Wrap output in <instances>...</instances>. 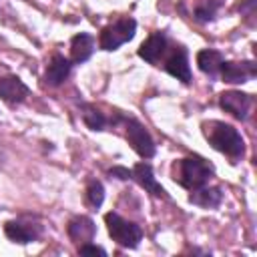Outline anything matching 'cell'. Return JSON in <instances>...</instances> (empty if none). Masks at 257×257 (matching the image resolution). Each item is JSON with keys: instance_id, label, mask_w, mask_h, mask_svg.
Masks as SVG:
<instances>
[{"instance_id": "1", "label": "cell", "mask_w": 257, "mask_h": 257, "mask_svg": "<svg viewBox=\"0 0 257 257\" xmlns=\"http://www.w3.org/2000/svg\"><path fill=\"white\" fill-rule=\"evenodd\" d=\"M203 135L215 151L227 155L233 161L241 159L243 153H245V141H243L241 133L235 126H231L223 120L203 122Z\"/></svg>"}, {"instance_id": "2", "label": "cell", "mask_w": 257, "mask_h": 257, "mask_svg": "<svg viewBox=\"0 0 257 257\" xmlns=\"http://www.w3.org/2000/svg\"><path fill=\"white\" fill-rule=\"evenodd\" d=\"M211 177H213V165L201 157H185L177 161L173 167V179L189 191L207 185Z\"/></svg>"}, {"instance_id": "3", "label": "cell", "mask_w": 257, "mask_h": 257, "mask_svg": "<svg viewBox=\"0 0 257 257\" xmlns=\"http://www.w3.org/2000/svg\"><path fill=\"white\" fill-rule=\"evenodd\" d=\"M104 223H106V229H108V235L112 237V241H116L122 247L135 249L143 239V229L137 223L122 219L118 213H106Z\"/></svg>"}, {"instance_id": "4", "label": "cell", "mask_w": 257, "mask_h": 257, "mask_svg": "<svg viewBox=\"0 0 257 257\" xmlns=\"http://www.w3.org/2000/svg\"><path fill=\"white\" fill-rule=\"evenodd\" d=\"M137 32V20L131 16H124L120 20H116L114 24H108L102 28L100 32V48L102 50H116L118 46H122L124 42H128Z\"/></svg>"}, {"instance_id": "5", "label": "cell", "mask_w": 257, "mask_h": 257, "mask_svg": "<svg viewBox=\"0 0 257 257\" xmlns=\"http://www.w3.org/2000/svg\"><path fill=\"white\" fill-rule=\"evenodd\" d=\"M124 122H126V141H128V145L135 149V153H137L139 157H143V159L155 157L157 147H155V141H153V137L149 135L147 126L141 124L137 118H126Z\"/></svg>"}, {"instance_id": "6", "label": "cell", "mask_w": 257, "mask_h": 257, "mask_svg": "<svg viewBox=\"0 0 257 257\" xmlns=\"http://www.w3.org/2000/svg\"><path fill=\"white\" fill-rule=\"evenodd\" d=\"M251 102H253L251 94L241 92V90H225L219 96V106L231 116H235L237 120H245L249 116Z\"/></svg>"}, {"instance_id": "7", "label": "cell", "mask_w": 257, "mask_h": 257, "mask_svg": "<svg viewBox=\"0 0 257 257\" xmlns=\"http://www.w3.org/2000/svg\"><path fill=\"white\" fill-rule=\"evenodd\" d=\"M221 76L225 82H231V84H241V82H247L251 80L255 74H257V64L253 60H243V62H225L221 64L219 68Z\"/></svg>"}, {"instance_id": "8", "label": "cell", "mask_w": 257, "mask_h": 257, "mask_svg": "<svg viewBox=\"0 0 257 257\" xmlns=\"http://www.w3.org/2000/svg\"><path fill=\"white\" fill-rule=\"evenodd\" d=\"M165 70L175 76L177 80L189 84L191 82V66H189V56L187 50L183 46H175V50L171 52V56L165 62Z\"/></svg>"}, {"instance_id": "9", "label": "cell", "mask_w": 257, "mask_h": 257, "mask_svg": "<svg viewBox=\"0 0 257 257\" xmlns=\"http://www.w3.org/2000/svg\"><path fill=\"white\" fill-rule=\"evenodd\" d=\"M30 94V88L18 76H4L0 78V98L8 104H20Z\"/></svg>"}, {"instance_id": "10", "label": "cell", "mask_w": 257, "mask_h": 257, "mask_svg": "<svg viewBox=\"0 0 257 257\" xmlns=\"http://www.w3.org/2000/svg\"><path fill=\"white\" fill-rule=\"evenodd\" d=\"M133 179H135L145 191H149L151 195L167 199V191H165L163 185L155 179L153 167H151L149 163H139V165H135V169H133Z\"/></svg>"}, {"instance_id": "11", "label": "cell", "mask_w": 257, "mask_h": 257, "mask_svg": "<svg viewBox=\"0 0 257 257\" xmlns=\"http://www.w3.org/2000/svg\"><path fill=\"white\" fill-rule=\"evenodd\" d=\"M68 237L74 241V243H88L94 239V233H96V227H94V221L86 215H76L68 221Z\"/></svg>"}, {"instance_id": "12", "label": "cell", "mask_w": 257, "mask_h": 257, "mask_svg": "<svg viewBox=\"0 0 257 257\" xmlns=\"http://www.w3.org/2000/svg\"><path fill=\"white\" fill-rule=\"evenodd\" d=\"M70 68H72V62L62 56V54H54L46 66V72H44V82L48 86H60L68 74H70Z\"/></svg>"}, {"instance_id": "13", "label": "cell", "mask_w": 257, "mask_h": 257, "mask_svg": "<svg viewBox=\"0 0 257 257\" xmlns=\"http://www.w3.org/2000/svg\"><path fill=\"white\" fill-rule=\"evenodd\" d=\"M94 52V36L88 32H80L76 36H72L70 40V62L72 64H80L86 62Z\"/></svg>"}, {"instance_id": "14", "label": "cell", "mask_w": 257, "mask_h": 257, "mask_svg": "<svg viewBox=\"0 0 257 257\" xmlns=\"http://www.w3.org/2000/svg\"><path fill=\"white\" fill-rule=\"evenodd\" d=\"M4 233L14 243H30L38 237L40 227L30 225V223H22V221H6L4 223Z\"/></svg>"}, {"instance_id": "15", "label": "cell", "mask_w": 257, "mask_h": 257, "mask_svg": "<svg viewBox=\"0 0 257 257\" xmlns=\"http://www.w3.org/2000/svg\"><path fill=\"white\" fill-rule=\"evenodd\" d=\"M165 48H167V36L163 32H155L139 46V56L145 58L147 62H157L165 54Z\"/></svg>"}, {"instance_id": "16", "label": "cell", "mask_w": 257, "mask_h": 257, "mask_svg": "<svg viewBox=\"0 0 257 257\" xmlns=\"http://www.w3.org/2000/svg\"><path fill=\"white\" fill-rule=\"evenodd\" d=\"M189 201L193 205H199L203 209H215L221 205L223 201V193L219 187H199V189H193V193L189 195Z\"/></svg>"}, {"instance_id": "17", "label": "cell", "mask_w": 257, "mask_h": 257, "mask_svg": "<svg viewBox=\"0 0 257 257\" xmlns=\"http://www.w3.org/2000/svg\"><path fill=\"white\" fill-rule=\"evenodd\" d=\"M221 64H223V54L219 50L205 48V50L197 52V66H199L201 72H205L209 76H215L219 72Z\"/></svg>"}, {"instance_id": "18", "label": "cell", "mask_w": 257, "mask_h": 257, "mask_svg": "<svg viewBox=\"0 0 257 257\" xmlns=\"http://www.w3.org/2000/svg\"><path fill=\"white\" fill-rule=\"evenodd\" d=\"M82 120L90 131H102L106 126V116L92 104H84V112H82Z\"/></svg>"}, {"instance_id": "19", "label": "cell", "mask_w": 257, "mask_h": 257, "mask_svg": "<svg viewBox=\"0 0 257 257\" xmlns=\"http://www.w3.org/2000/svg\"><path fill=\"white\" fill-rule=\"evenodd\" d=\"M104 201V187L100 181L96 179H90L88 185H86V205L92 207V209H98Z\"/></svg>"}, {"instance_id": "20", "label": "cell", "mask_w": 257, "mask_h": 257, "mask_svg": "<svg viewBox=\"0 0 257 257\" xmlns=\"http://www.w3.org/2000/svg\"><path fill=\"white\" fill-rule=\"evenodd\" d=\"M219 6H221V0H207L205 4H201V6L195 8V18L199 22H209V20L215 18Z\"/></svg>"}, {"instance_id": "21", "label": "cell", "mask_w": 257, "mask_h": 257, "mask_svg": "<svg viewBox=\"0 0 257 257\" xmlns=\"http://www.w3.org/2000/svg\"><path fill=\"white\" fill-rule=\"evenodd\" d=\"M78 253H80V255H106V251H104L102 247H96V245H92L90 241H88V243H82V245L78 247Z\"/></svg>"}, {"instance_id": "22", "label": "cell", "mask_w": 257, "mask_h": 257, "mask_svg": "<svg viewBox=\"0 0 257 257\" xmlns=\"http://www.w3.org/2000/svg\"><path fill=\"white\" fill-rule=\"evenodd\" d=\"M108 173H110L112 177H116V179H133V171H128V169H124V167H112Z\"/></svg>"}]
</instances>
